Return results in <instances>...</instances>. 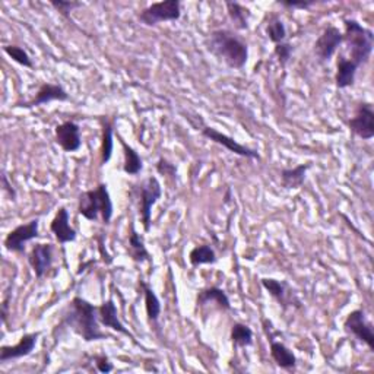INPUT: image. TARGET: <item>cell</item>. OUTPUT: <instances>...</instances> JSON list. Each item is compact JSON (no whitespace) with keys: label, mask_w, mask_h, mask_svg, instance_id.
Masks as SVG:
<instances>
[{"label":"cell","mask_w":374,"mask_h":374,"mask_svg":"<svg viewBox=\"0 0 374 374\" xmlns=\"http://www.w3.org/2000/svg\"><path fill=\"white\" fill-rule=\"evenodd\" d=\"M68 329L82 338L85 342H96L108 339V335L101 330L98 319V305H94L88 300L76 295L66 308L61 311V318L54 332Z\"/></svg>","instance_id":"1"},{"label":"cell","mask_w":374,"mask_h":374,"mask_svg":"<svg viewBox=\"0 0 374 374\" xmlns=\"http://www.w3.org/2000/svg\"><path fill=\"white\" fill-rule=\"evenodd\" d=\"M206 49L230 69L240 71L247 65L248 46L230 29H213L205 40Z\"/></svg>","instance_id":"2"},{"label":"cell","mask_w":374,"mask_h":374,"mask_svg":"<svg viewBox=\"0 0 374 374\" xmlns=\"http://www.w3.org/2000/svg\"><path fill=\"white\" fill-rule=\"evenodd\" d=\"M78 213L86 221L96 223L101 216L106 226L110 224L114 215V206L108 186L106 183H98L94 189L82 192L78 199Z\"/></svg>","instance_id":"3"},{"label":"cell","mask_w":374,"mask_h":374,"mask_svg":"<svg viewBox=\"0 0 374 374\" xmlns=\"http://www.w3.org/2000/svg\"><path fill=\"white\" fill-rule=\"evenodd\" d=\"M345 31L344 34V43H347L350 49V60L360 68L365 65L368 59L371 57L373 47H374V34L373 31L363 26L355 19H345L344 21Z\"/></svg>","instance_id":"4"},{"label":"cell","mask_w":374,"mask_h":374,"mask_svg":"<svg viewBox=\"0 0 374 374\" xmlns=\"http://www.w3.org/2000/svg\"><path fill=\"white\" fill-rule=\"evenodd\" d=\"M139 215L145 233H149L152 226V208L163 196V187L157 177L145 178L136 189Z\"/></svg>","instance_id":"5"},{"label":"cell","mask_w":374,"mask_h":374,"mask_svg":"<svg viewBox=\"0 0 374 374\" xmlns=\"http://www.w3.org/2000/svg\"><path fill=\"white\" fill-rule=\"evenodd\" d=\"M181 18V2L180 0H164L155 2L138 14L141 24L146 26H155L161 22H174Z\"/></svg>","instance_id":"6"},{"label":"cell","mask_w":374,"mask_h":374,"mask_svg":"<svg viewBox=\"0 0 374 374\" xmlns=\"http://www.w3.org/2000/svg\"><path fill=\"white\" fill-rule=\"evenodd\" d=\"M40 236V218H34L25 224L15 227L4 240V246L8 252L22 255L25 253V246L39 238Z\"/></svg>","instance_id":"7"},{"label":"cell","mask_w":374,"mask_h":374,"mask_svg":"<svg viewBox=\"0 0 374 374\" xmlns=\"http://www.w3.org/2000/svg\"><path fill=\"white\" fill-rule=\"evenodd\" d=\"M344 330L347 335L355 338L368 347L370 351L374 350V332L373 325L367 320L363 308H355L345 318Z\"/></svg>","instance_id":"8"},{"label":"cell","mask_w":374,"mask_h":374,"mask_svg":"<svg viewBox=\"0 0 374 374\" xmlns=\"http://www.w3.org/2000/svg\"><path fill=\"white\" fill-rule=\"evenodd\" d=\"M201 133H202L203 138L212 141L213 143L221 145L223 148H226L227 151H230V152L234 153V155H238V157H241V158L261 161V153H259V151L248 148V146H246V145H243V143H238L234 138H231V136L220 132V131L215 129V128L203 126V128L201 129Z\"/></svg>","instance_id":"9"},{"label":"cell","mask_w":374,"mask_h":374,"mask_svg":"<svg viewBox=\"0 0 374 374\" xmlns=\"http://www.w3.org/2000/svg\"><path fill=\"white\" fill-rule=\"evenodd\" d=\"M342 43H344V34H342V31L335 25L326 26L313 46V51L319 64H326V61H329Z\"/></svg>","instance_id":"10"},{"label":"cell","mask_w":374,"mask_h":374,"mask_svg":"<svg viewBox=\"0 0 374 374\" xmlns=\"http://www.w3.org/2000/svg\"><path fill=\"white\" fill-rule=\"evenodd\" d=\"M348 128L354 136L363 141L374 138V110L370 103H360L357 106L354 117L348 120Z\"/></svg>","instance_id":"11"},{"label":"cell","mask_w":374,"mask_h":374,"mask_svg":"<svg viewBox=\"0 0 374 374\" xmlns=\"http://www.w3.org/2000/svg\"><path fill=\"white\" fill-rule=\"evenodd\" d=\"M69 100V94L64 88V85L60 84H51V82H44L40 85L37 89L36 96L31 98L29 101L24 103H16L15 107L18 108H34L40 106H46L53 101H68Z\"/></svg>","instance_id":"12"},{"label":"cell","mask_w":374,"mask_h":374,"mask_svg":"<svg viewBox=\"0 0 374 374\" xmlns=\"http://www.w3.org/2000/svg\"><path fill=\"white\" fill-rule=\"evenodd\" d=\"M40 332H31L21 336L19 342L15 345H4L0 348V364H8L11 361L25 358L33 354L37 347Z\"/></svg>","instance_id":"13"},{"label":"cell","mask_w":374,"mask_h":374,"mask_svg":"<svg viewBox=\"0 0 374 374\" xmlns=\"http://www.w3.org/2000/svg\"><path fill=\"white\" fill-rule=\"evenodd\" d=\"M54 141L65 152H78L82 148L81 126L72 120L57 124L54 129Z\"/></svg>","instance_id":"14"},{"label":"cell","mask_w":374,"mask_h":374,"mask_svg":"<svg viewBox=\"0 0 374 374\" xmlns=\"http://www.w3.org/2000/svg\"><path fill=\"white\" fill-rule=\"evenodd\" d=\"M54 262V246L51 243H37L28 256V263L37 279L46 276Z\"/></svg>","instance_id":"15"},{"label":"cell","mask_w":374,"mask_h":374,"mask_svg":"<svg viewBox=\"0 0 374 374\" xmlns=\"http://www.w3.org/2000/svg\"><path fill=\"white\" fill-rule=\"evenodd\" d=\"M50 231L60 244L76 241L78 233L71 226V215L65 206H60L50 223Z\"/></svg>","instance_id":"16"},{"label":"cell","mask_w":374,"mask_h":374,"mask_svg":"<svg viewBox=\"0 0 374 374\" xmlns=\"http://www.w3.org/2000/svg\"><path fill=\"white\" fill-rule=\"evenodd\" d=\"M98 319H100L101 326L108 328V329H111V330H114L120 335L129 336L131 339H135L132 332L126 326H124L123 322L120 320L118 311H117V307H116L113 298H108L107 301H104L98 305Z\"/></svg>","instance_id":"17"},{"label":"cell","mask_w":374,"mask_h":374,"mask_svg":"<svg viewBox=\"0 0 374 374\" xmlns=\"http://www.w3.org/2000/svg\"><path fill=\"white\" fill-rule=\"evenodd\" d=\"M268 338L271 344V358L273 360L276 367L285 371H295L298 360L297 355L293 353V350L288 348L284 342L275 340V338L271 333H268Z\"/></svg>","instance_id":"18"},{"label":"cell","mask_w":374,"mask_h":374,"mask_svg":"<svg viewBox=\"0 0 374 374\" xmlns=\"http://www.w3.org/2000/svg\"><path fill=\"white\" fill-rule=\"evenodd\" d=\"M213 305L221 311H231L233 305L228 294L220 287H208L198 293L196 295V307L203 308L206 305Z\"/></svg>","instance_id":"19"},{"label":"cell","mask_w":374,"mask_h":374,"mask_svg":"<svg viewBox=\"0 0 374 374\" xmlns=\"http://www.w3.org/2000/svg\"><path fill=\"white\" fill-rule=\"evenodd\" d=\"M261 284L268 291V294L284 310L288 305H293L291 303H294V297L288 283H285V280H279L275 278H262Z\"/></svg>","instance_id":"20"},{"label":"cell","mask_w":374,"mask_h":374,"mask_svg":"<svg viewBox=\"0 0 374 374\" xmlns=\"http://www.w3.org/2000/svg\"><path fill=\"white\" fill-rule=\"evenodd\" d=\"M139 287L142 288V293H143L145 311H146L148 322L152 326H158V322H160V318H161V311H163L161 300L158 298L157 293L153 291V288L142 278L139 279Z\"/></svg>","instance_id":"21"},{"label":"cell","mask_w":374,"mask_h":374,"mask_svg":"<svg viewBox=\"0 0 374 374\" xmlns=\"http://www.w3.org/2000/svg\"><path fill=\"white\" fill-rule=\"evenodd\" d=\"M358 72V66L353 60L339 56L336 61V72H335V85L338 89H347L355 84V76Z\"/></svg>","instance_id":"22"},{"label":"cell","mask_w":374,"mask_h":374,"mask_svg":"<svg viewBox=\"0 0 374 374\" xmlns=\"http://www.w3.org/2000/svg\"><path fill=\"white\" fill-rule=\"evenodd\" d=\"M128 248H129V256L135 263L152 262V256L148 252L145 241L141 237V234L136 231L133 224H131V231L128 236Z\"/></svg>","instance_id":"23"},{"label":"cell","mask_w":374,"mask_h":374,"mask_svg":"<svg viewBox=\"0 0 374 374\" xmlns=\"http://www.w3.org/2000/svg\"><path fill=\"white\" fill-rule=\"evenodd\" d=\"M311 164H298L297 167L293 168H283L280 170V184H283L284 189L293 191V189H300V187L305 181L307 171L310 170Z\"/></svg>","instance_id":"24"},{"label":"cell","mask_w":374,"mask_h":374,"mask_svg":"<svg viewBox=\"0 0 374 374\" xmlns=\"http://www.w3.org/2000/svg\"><path fill=\"white\" fill-rule=\"evenodd\" d=\"M118 141H120V145H121V149H123V157H124L123 171L126 173L128 176L141 174L142 170H143V160L139 155V152L135 148H132L131 145L124 142L120 136H118Z\"/></svg>","instance_id":"25"},{"label":"cell","mask_w":374,"mask_h":374,"mask_svg":"<svg viewBox=\"0 0 374 374\" xmlns=\"http://www.w3.org/2000/svg\"><path fill=\"white\" fill-rule=\"evenodd\" d=\"M227 14L230 21L233 22L234 28L238 31H247L248 29V21H251V9L246 8L244 5L238 2H231V0H227L226 2Z\"/></svg>","instance_id":"26"},{"label":"cell","mask_w":374,"mask_h":374,"mask_svg":"<svg viewBox=\"0 0 374 374\" xmlns=\"http://www.w3.org/2000/svg\"><path fill=\"white\" fill-rule=\"evenodd\" d=\"M253 330L248 325L241 322H234L230 330V339L234 348H248L253 345Z\"/></svg>","instance_id":"27"},{"label":"cell","mask_w":374,"mask_h":374,"mask_svg":"<svg viewBox=\"0 0 374 374\" xmlns=\"http://www.w3.org/2000/svg\"><path fill=\"white\" fill-rule=\"evenodd\" d=\"M189 262L193 268H198L202 265H215L218 262V258L211 244H199L191 251Z\"/></svg>","instance_id":"28"},{"label":"cell","mask_w":374,"mask_h":374,"mask_svg":"<svg viewBox=\"0 0 374 374\" xmlns=\"http://www.w3.org/2000/svg\"><path fill=\"white\" fill-rule=\"evenodd\" d=\"M114 151V124L108 118H103V141H101V166L110 163Z\"/></svg>","instance_id":"29"},{"label":"cell","mask_w":374,"mask_h":374,"mask_svg":"<svg viewBox=\"0 0 374 374\" xmlns=\"http://www.w3.org/2000/svg\"><path fill=\"white\" fill-rule=\"evenodd\" d=\"M265 33H266V37L269 39V41L273 43V44L284 43V41H287V37H288L287 25L278 15H272L269 18V22L266 24V28H265Z\"/></svg>","instance_id":"30"},{"label":"cell","mask_w":374,"mask_h":374,"mask_svg":"<svg viewBox=\"0 0 374 374\" xmlns=\"http://www.w3.org/2000/svg\"><path fill=\"white\" fill-rule=\"evenodd\" d=\"M4 51L5 54H8L15 64L24 66V68H28V69H33L34 68V64H33V59H31V56L28 54V51L16 44H6L4 46Z\"/></svg>","instance_id":"31"},{"label":"cell","mask_w":374,"mask_h":374,"mask_svg":"<svg viewBox=\"0 0 374 374\" xmlns=\"http://www.w3.org/2000/svg\"><path fill=\"white\" fill-rule=\"evenodd\" d=\"M293 53H294V46L288 41L275 44L273 47V54L278 59V64L280 65V68H285L288 65V61L293 57Z\"/></svg>","instance_id":"32"},{"label":"cell","mask_w":374,"mask_h":374,"mask_svg":"<svg viewBox=\"0 0 374 374\" xmlns=\"http://www.w3.org/2000/svg\"><path fill=\"white\" fill-rule=\"evenodd\" d=\"M50 5L65 18H69L71 12L84 6L82 2H75V0H50Z\"/></svg>","instance_id":"33"},{"label":"cell","mask_w":374,"mask_h":374,"mask_svg":"<svg viewBox=\"0 0 374 374\" xmlns=\"http://www.w3.org/2000/svg\"><path fill=\"white\" fill-rule=\"evenodd\" d=\"M276 5L287 8V9H310L316 5V0H301V2H294V0H278Z\"/></svg>","instance_id":"34"},{"label":"cell","mask_w":374,"mask_h":374,"mask_svg":"<svg viewBox=\"0 0 374 374\" xmlns=\"http://www.w3.org/2000/svg\"><path fill=\"white\" fill-rule=\"evenodd\" d=\"M155 170H157V173L161 176H167L173 178L177 177V167L166 158H160L157 161V164H155Z\"/></svg>","instance_id":"35"},{"label":"cell","mask_w":374,"mask_h":374,"mask_svg":"<svg viewBox=\"0 0 374 374\" xmlns=\"http://www.w3.org/2000/svg\"><path fill=\"white\" fill-rule=\"evenodd\" d=\"M92 361L96 363V370L100 371V373H111L114 370V365L113 363L110 361V358L104 354H100V355H94Z\"/></svg>","instance_id":"36"},{"label":"cell","mask_w":374,"mask_h":374,"mask_svg":"<svg viewBox=\"0 0 374 374\" xmlns=\"http://www.w3.org/2000/svg\"><path fill=\"white\" fill-rule=\"evenodd\" d=\"M0 183H2V191L9 196V199H11L12 202H15L18 193H16V189L14 187V184L11 183V180H9V177H8V174H6L5 171H2V177H0Z\"/></svg>","instance_id":"37"},{"label":"cell","mask_w":374,"mask_h":374,"mask_svg":"<svg viewBox=\"0 0 374 374\" xmlns=\"http://www.w3.org/2000/svg\"><path fill=\"white\" fill-rule=\"evenodd\" d=\"M9 301H11V295H6L0 304V315H2V322L8 323V316H9Z\"/></svg>","instance_id":"38"}]
</instances>
